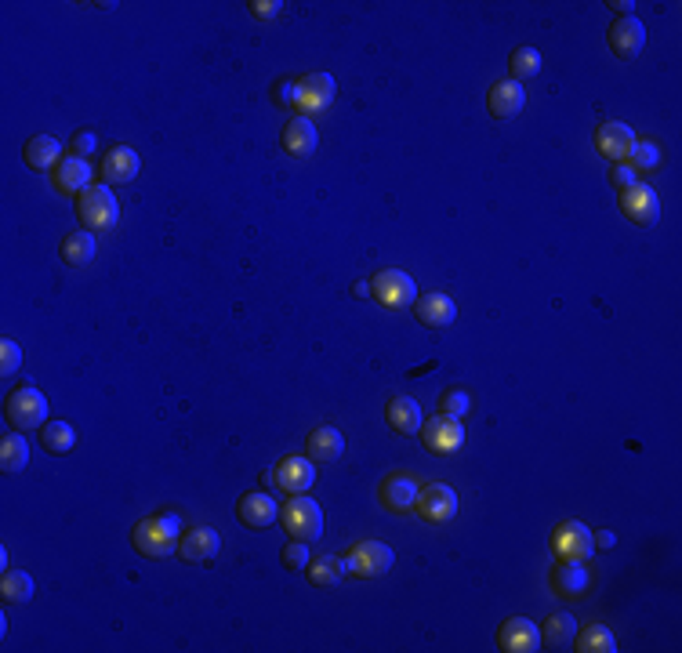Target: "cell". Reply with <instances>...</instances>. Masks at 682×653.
<instances>
[{"label": "cell", "instance_id": "3", "mask_svg": "<svg viewBox=\"0 0 682 653\" xmlns=\"http://www.w3.org/2000/svg\"><path fill=\"white\" fill-rule=\"evenodd\" d=\"M283 519V530L294 537V541H320L323 537V508L316 505L312 498H305V494H294L287 505H283L280 512Z\"/></svg>", "mask_w": 682, "mask_h": 653}, {"label": "cell", "instance_id": "36", "mask_svg": "<svg viewBox=\"0 0 682 653\" xmlns=\"http://www.w3.org/2000/svg\"><path fill=\"white\" fill-rule=\"evenodd\" d=\"M468 410H472V396H468L465 389H447L443 396H439V414H443V418L461 421Z\"/></svg>", "mask_w": 682, "mask_h": 653}, {"label": "cell", "instance_id": "37", "mask_svg": "<svg viewBox=\"0 0 682 653\" xmlns=\"http://www.w3.org/2000/svg\"><path fill=\"white\" fill-rule=\"evenodd\" d=\"M280 559H283V566H287V570H305V566L312 563L309 541H294V537H291V545L283 548Z\"/></svg>", "mask_w": 682, "mask_h": 653}, {"label": "cell", "instance_id": "8", "mask_svg": "<svg viewBox=\"0 0 682 653\" xmlns=\"http://www.w3.org/2000/svg\"><path fill=\"white\" fill-rule=\"evenodd\" d=\"M392 563H396V552H392L385 541H360V545H356L349 556H345V566H349V574H356V577H381V574H389Z\"/></svg>", "mask_w": 682, "mask_h": 653}, {"label": "cell", "instance_id": "27", "mask_svg": "<svg viewBox=\"0 0 682 653\" xmlns=\"http://www.w3.org/2000/svg\"><path fill=\"white\" fill-rule=\"evenodd\" d=\"M305 450H309V461H338L345 454V436L334 425H320L305 436Z\"/></svg>", "mask_w": 682, "mask_h": 653}, {"label": "cell", "instance_id": "23", "mask_svg": "<svg viewBox=\"0 0 682 653\" xmlns=\"http://www.w3.org/2000/svg\"><path fill=\"white\" fill-rule=\"evenodd\" d=\"M91 164L88 160H80V156H62V164L51 171V182L55 189L66 196H80L84 189H91Z\"/></svg>", "mask_w": 682, "mask_h": 653}, {"label": "cell", "instance_id": "39", "mask_svg": "<svg viewBox=\"0 0 682 653\" xmlns=\"http://www.w3.org/2000/svg\"><path fill=\"white\" fill-rule=\"evenodd\" d=\"M19 367H22V345L4 338V342H0V378H11Z\"/></svg>", "mask_w": 682, "mask_h": 653}, {"label": "cell", "instance_id": "41", "mask_svg": "<svg viewBox=\"0 0 682 653\" xmlns=\"http://www.w3.org/2000/svg\"><path fill=\"white\" fill-rule=\"evenodd\" d=\"M610 182H614V186L624 193V189H632L635 182H639V171H635V167L628 164V160H624V164H614V167H610Z\"/></svg>", "mask_w": 682, "mask_h": 653}, {"label": "cell", "instance_id": "22", "mask_svg": "<svg viewBox=\"0 0 682 653\" xmlns=\"http://www.w3.org/2000/svg\"><path fill=\"white\" fill-rule=\"evenodd\" d=\"M273 479L283 494H305L316 483V468H312L309 458H283L273 468Z\"/></svg>", "mask_w": 682, "mask_h": 653}, {"label": "cell", "instance_id": "17", "mask_svg": "<svg viewBox=\"0 0 682 653\" xmlns=\"http://www.w3.org/2000/svg\"><path fill=\"white\" fill-rule=\"evenodd\" d=\"M588 585H592V577H588L585 563H563V559H556L552 570H548V588L559 599H581V595H588Z\"/></svg>", "mask_w": 682, "mask_h": 653}, {"label": "cell", "instance_id": "10", "mask_svg": "<svg viewBox=\"0 0 682 653\" xmlns=\"http://www.w3.org/2000/svg\"><path fill=\"white\" fill-rule=\"evenodd\" d=\"M635 142L639 138L632 135V127L621 124V120H603V124L595 127V153L610 160V164H624L628 156H632Z\"/></svg>", "mask_w": 682, "mask_h": 653}, {"label": "cell", "instance_id": "16", "mask_svg": "<svg viewBox=\"0 0 682 653\" xmlns=\"http://www.w3.org/2000/svg\"><path fill=\"white\" fill-rule=\"evenodd\" d=\"M222 548V537L211 527H186L178 537V559L182 563H211Z\"/></svg>", "mask_w": 682, "mask_h": 653}, {"label": "cell", "instance_id": "2", "mask_svg": "<svg viewBox=\"0 0 682 653\" xmlns=\"http://www.w3.org/2000/svg\"><path fill=\"white\" fill-rule=\"evenodd\" d=\"M178 537H182V530L171 527L164 516L142 519L131 527V545L146 559H167L171 552H178Z\"/></svg>", "mask_w": 682, "mask_h": 653}, {"label": "cell", "instance_id": "19", "mask_svg": "<svg viewBox=\"0 0 682 653\" xmlns=\"http://www.w3.org/2000/svg\"><path fill=\"white\" fill-rule=\"evenodd\" d=\"M138 171H142V156H138L135 149L113 146L106 156H102V178H106L109 186H127V182H135Z\"/></svg>", "mask_w": 682, "mask_h": 653}, {"label": "cell", "instance_id": "20", "mask_svg": "<svg viewBox=\"0 0 682 653\" xmlns=\"http://www.w3.org/2000/svg\"><path fill=\"white\" fill-rule=\"evenodd\" d=\"M414 316H418L421 327H450V323L458 320V305L450 294H418V302H414Z\"/></svg>", "mask_w": 682, "mask_h": 653}, {"label": "cell", "instance_id": "45", "mask_svg": "<svg viewBox=\"0 0 682 653\" xmlns=\"http://www.w3.org/2000/svg\"><path fill=\"white\" fill-rule=\"evenodd\" d=\"M606 8H614L617 15H621V19H628V15H632V8H635V4H632V0H614V4H606Z\"/></svg>", "mask_w": 682, "mask_h": 653}, {"label": "cell", "instance_id": "44", "mask_svg": "<svg viewBox=\"0 0 682 653\" xmlns=\"http://www.w3.org/2000/svg\"><path fill=\"white\" fill-rule=\"evenodd\" d=\"M367 294H371V280H356V283H352V298L367 302Z\"/></svg>", "mask_w": 682, "mask_h": 653}, {"label": "cell", "instance_id": "7", "mask_svg": "<svg viewBox=\"0 0 682 653\" xmlns=\"http://www.w3.org/2000/svg\"><path fill=\"white\" fill-rule=\"evenodd\" d=\"M414 512L425 523H450V519L458 516V490L447 487V483H429V487L418 490Z\"/></svg>", "mask_w": 682, "mask_h": 653}, {"label": "cell", "instance_id": "18", "mask_svg": "<svg viewBox=\"0 0 682 653\" xmlns=\"http://www.w3.org/2000/svg\"><path fill=\"white\" fill-rule=\"evenodd\" d=\"M523 106H527V91H523V84L519 80H501V84H494L487 95V109L494 120H512L523 113Z\"/></svg>", "mask_w": 682, "mask_h": 653}, {"label": "cell", "instance_id": "30", "mask_svg": "<svg viewBox=\"0 0 682 653\" xmlns=\"http://www.w3.org/2000/svg\"><path fill=\"white\" fill-rule=\"evenodd\" d=\"M574 635H577V621L570 614H552L541 628V643L552 646V650H574Z\"/></svg>", "mask_w": 682, "mask_h": 653}, {"label": "cell", "instance_id": "6", "mask_svg": "<svg viewBox=\"0 0 682 653\" xmlns=\"http://www.w3.org/2000/svg\"><path fill=\"white\" fill-rule=\"evenodd\" d=\"M552 552H556V559H563V563H585V559H592V552H595L592 530H588L585 523H577V519H566V523L556 527V534H552Z\"/></svg>", "mask_w": 682, "mask_h": 653}, {"label": "cell", "instance_id": "5", "mask_svg": "<svg viewBox=\"0 0 682 653\" xmlns=\"http://www.w3.org/2000/svg\"><path fill=\"white\" fill-rule=\"evenodd\" d=\"M371 294L385 309H407V305L418 302V283L403 269H385L371 280Z\"/></svg>", "mask_w": 682, "mask_h": 653}, {"label": "cell", "instance_id": "40", "mask_svg": "<svg viewBox=\"0 0 682 653\" xmlns=\"http://www.w3.org/2000/svg\"><path fill=\"white\" fill-rule=\"evenodd\" d=\"M95 146H98L95 131H77V135L69 138V153L80 156V160H88V156L95 153Z\"/></svg>", "mask_w": 682, "mask_h": 653}, {"label": "cell", "instance_id": "28", "mask_svg": "<svg viewBox=\"0 0 682 653\" xmlns=\"http://www.w3.org/2000/svg\"><path fill=\"white\" fill-rule=\"evenodd\" d=\"M95 233H88V229H77V233H69L66 240H62L59 254H62V262L69 265V269H84V265L95 262Z\"/></svg>", "mask_w": 682, "mask_h": 653}, {"label": "cell", "instance_id": "14", "mask_svg": "<svg viewBox=\"0 0 682 653\" xmlns=\"http://www.w3.org/2000/svg\"><path fill=\"white\" fill-rule=\"evenodd\" d=\"M338 95V84H334L331 73H309V77L298 80V109L302 117H316L320 109H327Z\"/></svg>", "mask_w": 682, "mask_h": 653}, {"label": "cell", "instance_id": "33", "mask_svg": "<svg viewBox=\"0 0 682 653\" xmlns=\"http://www.w3.org/2000/svg\"><path fill=\"white\" fill-rule=\"evenodd\" d=\"M574 650L577 653H617V639L610 628H603V624H588L585 632L574 635Z\"/></svg>", "mask_w": 682, "mask_h": 653}, {"label": "cell", "instance_id": "11", "mask_svg": "<svg viewBox=\"0 0 682 653\" xmlns=\"http://www.w3.org/2000/svg\"><path fill=\"white\" fill-rule=\"evenodd\" d=\"M621 215L632 225H653L657 218H661V196H657V189L643 186V182H635L632 189H624L621 193Z\"/></svg>", "mask_w": 682, "mask_h": 653}, {"label": "cell", "instance_id": "29", "mask_svg": "<svg viewBox=\"0 0 682 653\" xmlns=\"http://www.w3.org/2000/svg\"><path fill=\"white\" fill-rule=\"evenodd\" d=\"M30 465V443H26V432H8L0 439V468L8 476H19L22 468Z\"/></svg>", "mask_w": 682, "mask_h": 653}, {"label": "cell", "instance_id": "12", "mask_svg": "<svg viewBox=\"0 0 682 653\" xmlns=\"http://www.w3.org/2000/svg\"><path fill=\"white\" fill-rule=\"evenodd\" d=\"M606 44H610V51H614L621 62H632L643 55L646 48V26L635 15H628V19H617L614 26H610V33H606Z\"/></svg>", "mask_w": 682, "mask_h": 653}, {"label": "cell", "instance_id": "46", "mask_svg": "<svg viewBox=\"0 0 682 653\" xmlns=\"http://www.w3.org/2000/svg\"><path fill=\"white\" fill-rule=\"evenodd\" d=\"M592 541H595V545H603V548H614V545H617V537L610 534V530H603V534L592 537Z\"/></svg>", "mask_w": 682, "mask_h": 653}, {"label": "cell", "instance_id": "34", "mask_svg": "<svg viewBox=\"0 0 682 653\" xmlns=\"http://www.w3.org/2000/svg\"><path fill=\"white\" fill-rule=\"evenodd\" d=\"M40 447L48 450V454H69V450L77 447V432L66 421H48L40 429Z\"/></svg>", "mask_w": 682, "mask_h": 653}, {"label": "cell", "instance_id": "42", "mask_svg": "<svg viewBox=\"0 0 682 653\" xmlns=\"http://www.w3.org/2000/svg\"><path fill=\"white\" fill-rule=\"evenodd\" d=\"M273 102L280 109L298 106V80H280V84L273 88Z\"/></svg>", "mask_w": 682, "mask_h": 653}, {"label": "cell", "instance_id": "32", "mask_svg": "<svg viewBox=\"0 0 682 653\" xmlns=\"http://www.w3.org/2000/svg\"><path fill=\"white\" fill-rule=\"evenodd\" d=\"M33 592H37V585H33V577L26 574V570H8L4 581H0V599H4L8 606L30 603Z\"/></svg>", "mask_w": 682, "mask_h": 653}, {"label": "cell", "instance_id": "13", "mask_svg": "<svg viewBox=\"0 0 682 653\" xmlns=\"http://www.w3.org/2000/svg\"><path fill=\"white\" fill-rule=\"evenodd\" d=\"M421 447L432 454H458L465 447V429L454 418H432L429 425H421Z\"/></svg>", "mask_w": 682, "mask_h": 653}, {"label": "cell", "instance_id": "38", "mask_svg": "<svg viewBox=\"0 0 682 653\" xmlns=\"http://www.w3.org/2000/svg\"><path fill=\"white\" fill-rule=\"evenodd\" d=\"M628 164H632L635 171H653V167L661 164V149L653 146V142H635Z\"/></svg>", "mask_w": 682, "mask_h": 653}, {"label": "cell", "instance_id": "15", "mask_svg": "<svg viewBox=\"0 0 682 653\" xmlns=\"http://www.w3.org/2000/svg\"><path fill=\"white\" fill-rule=\"evenodd\" d=\"M497 650L505 653H537L541 650V628L530 617H508L497 632Z\"/></svg>", "mask_w": 682, "mask_h": 653}, {"label": "cell", "instance_id": "26", "mask_svg": "<svg viewBox=\"0 0 682 653\" xmlns=\"http://www.w3.org/2000/svg\"><path fill=\"white\" fill-rule=\"evenodd\" d=\"M22 160L33 167V171H55L62 164V146L59 138L51 135H33L26 146H22Z\"/></svg>", "mask_w": 682, "mask_h": 653}, {"label": "cell", "instance_id": "24", "mask_svg": "<svg viewBox=\"0 0 682 653\" xmlns=\"http://www.w3.org/2000/svg\"><path fill=\"white\" fill-rule=\"evenodd\" d=\"M280 146H283V153H291V156L316 153V146H320V131H316L312 117L287 120V127H283V135H280Z\"/></svg>", "mask_w": 682, "mask_h": 653}, {"label": "cell", "instance_id": "43", "mask_svg": "<svg viewBox=\"0 0 682 653\" xmlns=\"http://www.w3.org/2000/svg\"><path fill=\"white\" fill-rule=\"evenodd\" d=\"M247 8H251V19L269 22V19H276V15L283 11V0H251Z\"/></svg>", "mask_w": 682, "mask_h": 653}, {"label": "cell", "instance_id": "4", "mask_svg": "<svg viewBox=\"0 0 682 653\" xmlns=\"http://www.w3.org/2000/svg\"><path fill=\"white\" fill-rule=\"evenodd\" d=\"M4 418L15 432H30L48 425V400L37 389H15L4 403Z\"/></svg>", "mask_w": 682, "mask_h": 653}, {"label": "cell", "instance_id": "9", "mask_svg": "<svg viewBox=\"0 0 682 653\" xmlns=\"http://www.w3.org/2000/svg\"><path fill=\"white\" fill-rule=\"evenodd\" d=\"M418 490H421L418 479L410 476V472H389V476L381 479L378 501L385 512H392V516H407V512H414Z\"/></svg>", "mask_w": 682, "mask_h": 653}, {"label": "cell", "instance_id": "31", "mask_svg": "<svg viewBox=\"0 0 682 653\" xmlns=\"http://www.w3.org/2000/svg\"><path fill=\"white\" fill-rule=\"evenodd\" d=\"M305 574H309V581L316 588H334V585H341V577L349 574V566H345V559H338V556H320L305 566Z\"/></svg>", "mask_w": 682, "mask_h": 653}, {"label": "cell", "instance_id": "35", "mask_svg": "<svg viewBox=\"0 0 682 653\" xmlns=\"http://www.w3.org/2000/svg\"><path fill=\"white\" fill-rule=\"evenodd\" d=\"M508 73L512 80H530L541 73V51L537 48H516L508 55Z\"/></svg>", "mask_w": 682, "mask_h": 653}, {"label": "cell", "instance_id": "25", "mask_svg": "<svg viewBox=\"0 0 682 653\" xmlns=\"http://www.w3.org/2000/svg\"><path fill=\"white\" fill-rule=\"evenodd\" d=\"M385 421H389V429L396 432V436H414V432H421V425H425L418 400H410V396H392V400L385 403Z\"/></svg>", "mask_w": 682, "mask_h": 653}, {"label": "cell", "instance_id": "1", "mask_svg": "<svg viewBox=\"0 0 682 653\" xmlns=\"http://www.w3.org/2000/svg\"><path fill=\"white\" fill-rule=\"evenodd\" d=\"M77 222L88 233H109L120 222V204L109 186H91L77 196Z\"/></svg>", "mask_w": 682, "mask_h": 653}, {"label": "cell", "instance_id": "21", "mask_svg": "<svg viewBox=\"0 0 682 653\" xmlns=\"http://www.w3.org/2000/svg\"><path fill=\"white\" fill-rule=\"evenodd\" d=\"M236 516H240V523L251 530H265L273 527L276 519H280V501H273L269 494H244L240 498V505H236Z\"/></svg>", "mask_w": 682, "mask_h": 653}]
</instances>
